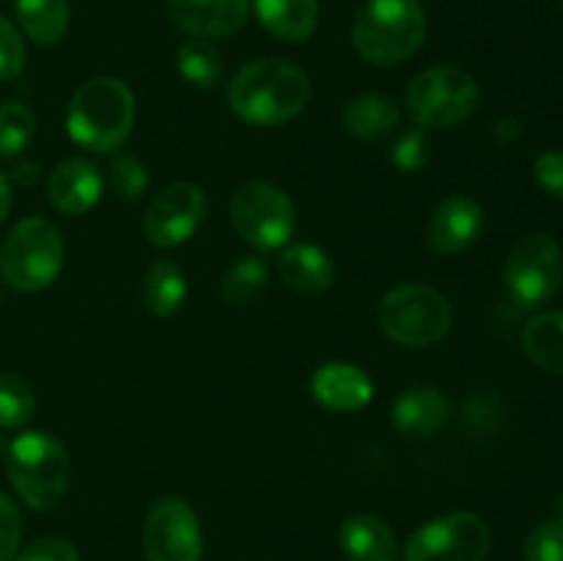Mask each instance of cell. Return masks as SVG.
<instances>
[{
    "label": "cell",
    "instance_id": "1",
    "mask_svg": "<svg viewBox=\"0 0 563 561\" xmlns=\"http://www.w3.org/2000/svg\"><path fill=\"white\" fill-rule=\"evenodd\" d=\"M311 99V82L297 64L258 58L242 66L229 86V105L245 124L275 127L295 119Z\"/></svg>",
    "mask_w": 563,
    "mask_h": 561
},
{
    "label": "cell",
    "instance_id": "2",
    "mask_svg": "<svg viewBox=\"0 0 563 561\" xmlns=\"http://www.w3.org/2000/svg\"><path fill=\"white\" fill-rule=\"evenodd\" d=\"M135 121V97L119 77H91L75 91L66 116V130L77 146L93 154L119 148Z\"/></svg>",
    "mask_w": 563,
    "mask_h": 561
},
{
    "label": "cell",
    "instance_id": "3",
    "mask_svg": "<svg viewBox=\"0 0 563 561\" xmlns=\"http://www.w3.org/2000/svg\"><path fill=\"white\" fill-rule=\"evenodd\" d=\"M427 36V14L418 0H366L352 22V44L368 64H401Z\"/></svg>",
    "mask_w": 563,
    "mask_h": 561
},
{
    "label": "cell",
    "instance_id": "4",
    "mask_svg": "<svg viewBox=\"0 0 563 561\" xmlns=\"http://www.w3.org/2000/svg\"><path fill=\"white\" fill-rule=\"evenodd\" d=\"M5 471L14 493L31 509L49 512L69 487V454L47 432H22L9 443Z\"/></svg>",
    "mask_w": 563,
    "mask_h": 561
},
{
    "label": "cell",
    "instance_id": "5",
    "mask_svg": "<svg viewBox=\"0 0 563 561\" xmlns=\"http://www.w3.org/2000/svg\"><path fill=\"white\" fill-rule=\"evenodd\" d=\"M64 264V240L44 218H25L0 248V278L16 292L47 289Z\"/></svg>",
    "mask_w": 563,
    "mask_h": 561
},
{
    "label": "cell",
    "instance_id": "6",
    "mask_svg": "<svg viewBox=\"0 0 563 561\" xmlns=\"http://www.w3.org/2000/svg\"><path fill=\"white\" fill-rule=\"evenodd\" d=\"M379 328L401 346H429L445 339L454 324L451 302L434 286H394L379 302Z\"/></svg>",
    "mask_w": 563,
    "mask_h": 561
},
{
    "label": "cell",
    "instance_id": "7",
    "mask_svg": "<svg viewBox=\"0 0 563 561\" xmlns=\"http://www.w3.org/2000/svg\"><path fill=\"white\" fill-rule=\"evenodd\" d=\"M478 108V86L465 69L429 66L407 88V110L421 130H451Z\"/></svg>",
    "mask_w": 563,
    "mask_h": 561
},
{
    "label": "cell",
    "instance_id": "8",
    "mask_svg": "<svg viewBox=\"0 0 563 561\" xmlns=\"http://www.w3.org/2000/svg\"><path fill=\"white\" fill-rule=\"evenodd\" d=\"M231 223L247 245L258 251L284 248L295 237L297 209L280 187L269 182H247L231 196Z\"/></svg>",
    "mask_w": 563,
    "mask_h": 561
},
{
    "label": "cell",
    "instance_id": "9",
    "mask_svg": "<svg viewBox=\"0 0 563 561\" xmlns=\"http://www.w3.org/2000/svg\"><path fill=\"white\" fill-rule=\"evenodd\" d=\"M563 280L561 245L550 234H528L511 248L504 267V284L511 300L537 308L553 300Z\"/></svg>",
    "mask_w": 563,
    "mask_h": 561
},
{
    "label": "cell",
    "instance_id": "10",
    "mask_svg": "<svg viewBox=\"0 0 563 561\" xmlns=\"http://www.w3.org/2000/svg\"><path fill=\"white\" fill-rule=\"evenodd\" d=\"M489 550L493 534L487 522L473 512H451L410 534L405 561H487Z\"/></svg>",
    "mask_w": 563,
    "mask_h": 561
},
{
    "label": "cell",
    "instance_id": "11",
    "mask_svg": "<svg viewBox=\"0 0 563 561\" xmlns=\"http://www.w3.org/2000/svg\"><path fill=\"white\" fill-rule=\"evenodd\" d=\"M143 553L148 561H201V522L185 498L165 495L148 509L143 522Z\"/></svg>",
    "mask_w": 563,
    "mask_h": 561
},
{
    "label": "cell",
    "instance_id": "12",
    "mask_svg": "<svg viewBox=\"0 0 563 561\" xmlns=\"http://www.w3.org/2000/svg\"><path fill=\"white\" fill-rule=\"evenodd\" d=\"M207 218V193L192 182H174L148 204L143 234L157 248H176L190 240Z\"/></svg>",
    "mask_w": 563,
    "mask_h": 561
},
{
    "label": "cell",
    "instance_id": "13",
    "mask_svg": "<svg viewBox=\"0 0 563 561\" xmlns=\"http://www.w3.org/2000/svg\"><path fill=\"white\" fill-rule=\"evenodd\" d=\"M482 229V204L467 196H449L432 209V218L427 223V245L440 256H454L473 245Z\"/></svg>",
    "mask_w": 563,
    "mask_h": 561
},
{
    "label": "cell",
    "instance_id": "14",
    "mask_svg": "<svg viewBox=\"0 0 563 561\" xmlns=\"http://www.w3.org/2000/svg\"><path fill=\"white\" fill-rule=\"evenodd\" d=\"M170 20L196 38H220L240 31L251 0H168Z\"/></svg>",
    "mask_w": 563,
    "mask_h": 561
},
{
    "label": "cell",
    "instance_id": "15",
    "mask_svg": "<svg viewBox=\"0 0 563 561\" xmlns=\"http://www.w3.org/2000/svg\"><path fill=\"white\" fill-rule=\"evenodd\" d=\"M47 196L60 215L69 218L86 215L102 196V174L97 165L82 157L64 160L49 176Z\"/></svg>",
    "mask_w": 563,
    "mask_h": 561
},
{
    "label": "cell",
    "instance_id": "16",
    "mask_svg": "<svg viewBox=\"0 0 563 561\" xmlns=\"http://www.w3.org/2000/svg\"><path fill=\"white\" fill-rule=\"evenodd\" d=\"M313 399L333 413H357L372 402V380L352 363H322L311 377Z\"/></svg>",
    "mask_w": 563,
    "mask_h": 561
},
{
    "label": "cell",
    "instance_id": "17",
    "mask_svg": "<svg viewBox=\"0 0 563 561\" xmlns=\"http://www.w3.org/2000/svg\"><path fill=\"white\" fill-rule=\"evenodd\" d=\"M449 396L440 388H429V385H416L407 388L399 399L394 402V427L399 429L405 438H429V435L440 432L443 424L449 421Z\"/></svg>",
    "mask_w": 563,
    "mask_h": 561
},
{
    "label": "cell",
    "instance_id": "18",
    "mask_svg": "<svg viewBox=\"0 0 563 561\" xmlns=\"http://www.w3.org/2000/svg\"><path fill=\"white\" fill-rule=\"evenodd\" d=\"M339 544L350 561H396V534L383 517L352 515L341 522Z\"/></svg>",
    "mask_w": 563,
    "mask_h": 561
},
{
    "label": "cell",
    "instance_id": "19",
    "mask_svg": "<svg viewBox=\"0 0 563 561\" xmlns=\"http://www.w3.org/2000/svg\"><path fill=\"white\" fill-rule=\"evenodd\" d=\"M253 9L269 36L289 44L311 38L319 25V0H253Z\"/></svg>",
    "mask_w": 563,
    "mask_h": 561
},
{
    "label": "cell",
    "instance_id": "20",
    "mask_svg": "<svg viewBox=\"0 0 563 561\" xmlns=\"http://www.w3.org/2000/svg\"><path fill=\"white\" fill-rule=\"evenodd\" d=\"M278 273L289 289L300 295H322L333 286L335 267L328 253L317 245H289L278 258Z\"/></svg>",
    "mask_w": 563,
    "mask_h": 561
},
{
    "label": "cell",
    "instance_id": "21",
    "mask_svg": "<svg viewBox=\"0 0 563 561\" xmlns=\"http://www.w3.org/2000/svg\"><path fill=\"white\" fill-rule=\"evenodd\" d=\"M344 130L361 141H379L399 127V110L383 94H361L341 113Z\"/></svg>",
    "mask_w": 563,
    "mask_h": 561
},
{
    "label": "cell",
    "instance_id": "22",
    "mask_svg": "<svg viewBox=\"0 0 563 561\" xmlns=\"http://www.w3.org/2000/svg\"><path fill=\"white\" fill-rule=\"evenodd\" d=\"M522 346L539 369L563 377V311L537 314L522 330Z\"/></svg>",
    "mask_w": 563,
    "mask_h": 561
},
{
    "label": "cell",
    "instance_id": "23",
    "mask_svg": "<svg viewBox=\"0 0 563 561\" xmlns=\"http://www.w3.org/2000/svg\"><path fill=\"white\" fill-rule=\"evenodd\" d=\"M187 297V278L179 264L157 258L143 278V306L152 317H170Z\"/></svg>",
    "mask_w": 563,
    "mask_h": 561
},
{
    "label": "cell",
    "instance_id": "24",
    "mask_svg": "<svg viewBox=\"0 0 563 561\" xmlns=\"http://www.w3.org/2000/svg\"><path fill=\"white\" fill-rule=\"evenodd\" d=\"M16 20L42 47L58 44L69 31V0H16Z\"/></svg>",
    "mask_w": 563,
    "mask_h": 561
},
{
    "label": "cell",
    "instance_id": "25",
    "mask_svg": "<svg viewBox=\"0 0 563 561\" xmlns=\"http://www.w3.org/2000/svg\"><path fill=\"white\" fill-rule=\"evenodd\" d=\"M176 69L192 88L212 91L223 80V61L207 38H187L176 50Z\"/></svg>",
    "mask_w": 563,
    "mask_h": 561
},
{
    "label": "cell",
    "instance_id": "26",
    "mask_svg": "<svg viewBox=\"0 0 563 561\" xmlns=\"http://www.w3.org/2000/svg\"><path fill=\"white\" fill-rule=\"evenodd\" d=\"M269 284V267L258 256H242L225 270L220 295L229 306H251Z\"/></svg>",
    "mask_w": 563,
    "mask_h": 561
},
{
    "label": "cell",
    "instance_id": "27",
    "mask_svg": "<svg viewBox=\"0 0 563 561\" xmlns=\"http://www.w3.org/2000/svg\"><path fill=\"white\" fill-rule=\"evenodd\" d=\"M36 410V394L31 383L14 372L0 374V429L25 427Z\"/></svg>",
    "mask_w": 563,
    "mask_h": 561
},
{
    "label": "cell",
    "instance_id": "28",
    "mask_svg": "<svg viewBox=\"0 0 563 561\" xmlns=\"http://www.w3.org/2000/svg\"><path fill=\"white\" fill-rule=\"evenodd\" d=\"M36 132L33 110L22 102L0 105V157H16Z\"/></svg>",
    "mask_w": 563,
    "mask_h": 561
},
{
    "label": "cell",
    "instance_id": "29",
    "mask_svg": "<svg viewBox=\"0 0 563 561\" xmlns=\"http://www.w3.org/2000/svg\"><path fill=\"white\" fill-rule=\"evenodd\" d=\"M108 182L110 187H113L115 196L124 198V201H135V198H141L143 193H146L148 174L146 168H143L141 160L132 157V154H119V157H113V163H110Z\"/></svg>",
    "mask_w": 563,
    "mask_h": 561
},
{
    "label": "cell",
    "instance_id": "30",
    "mask_svg": "<svg viewBox=\"0 0 563 561\" xmlns=\"http://www.w3.org/2000/svg\"><path fill=\"white\" fill-rule=\"evenodd\" d=\"M526 561H563V517L539 522L528 534Z\"/></svg>",
    "mask_w": 563,
    "mask_h": 561
},
{
    "label": "cell",
    "instance_id": "31",
    "mask_svg": "<svg viewBox=\"0 0 563 561\" xmlns=\"http://www.w3.org/2000/svg\"><path fill=\"white\" fill-rule=\"evenodd\" d=\"M22 66H25V42H22V33L5 16H0V82L20 75Z\"/></svg>",
    "mask_w": 563,
    "mask_h": 561
},
{
    "label": "cell",
    "instance_id": "32",
    "mask_svg": "<svg viewBox=\"0 0 563 561\" xmlns=\"http://www.w3.org/2000/svg\"><path fill=\"white\" fill-rule=\"evenodd\" d=\"M22 539V517L14 501L0 493V561H14Z\"/></svg>",
    "mask_w": 563,
    "mask_h": 561
},
{
    "label": "cell",
    "instance_id": "33",
    "mask_svg": "<svg viewBox=\"0 0 563 561\" xmlns=\"http://www.w3.org/2000/svg\"><path fill=\"white\" fill-rule=\"evenodd\" d=\"M14 561H80L77 548L64 537H42L16 553Z\"/></svg>",
    "mask_w": 563,
    "mask_h": 561
},
{
    "label": "cell",
    "instance_id": "34",
    "mask_svg": "<svg viewBox=\"0 0 563 561\" xmlns=\"http://www.w3.org/2000/svg\"><path fill=\"white\" fill-rule=\"evenodd\" d=\"M390 157H394V163L399 165L405 174H416V170H421L423 165H427V160H429L423 132L421 130L405 132V135L396 141L394 154H390Z\"/></svg>",
    "mask_w": 563,
    "mask_h": 561
},
{
    "label": "cell",
    "instance_id": "35",
    "mask_svg": "<svg viewBox=\"0 0 563 561\" xmlns=\"http://www.w3.org/2000/svg\"><path fill=\"white\" fill-rule=\"evenodd\" d=\"M533 179L550 196L563 198V152H544L533 163Z\"/></svg>",
    "mask_w": 563,
    "mask_h": 561
},
{
    "label": "cell",
    "instance_id": "36",
    "mask_svg": "<svg viewBox=\"0 0 563 561\" xmlns=\"http://www.w3.org/2000/svg\"><path fill=\"white\" fill-rule=\"evenodd\" d=\"M520 132H522V124L517 119L498 121V127H495V135H498L500 141H506V143L517 141V138H520Z\"/></svg>",
    "mask_w": 563,
    "mask_h": 561
},
{
    "label": "cell",
    "instance_id": "37",
    "mask_svg": "<svg viewBox=\"0 0 563 561\" xmlns=\"http://www.w3.org/2000/svg\"><path fill=\"white\" fill-rule=\"evenodd\" d=\"M9 209H11V187H9V179L0 174V223L5 220Z\"/></svg>",
    "mask_w": 563,
    "mask_h": 561
},
{
    "label": "cell",
    "instance_id": "38",
    "mask_svg": "<svg viewBox=\"0 0 563 561\" xmlns=\"http://www.w3.org/2000/svg\"><path fill=\"white\" fill-rule=\"evenodd\" d=\"M0 449H3V438H0Z\"/></svg>",
    "mask_w": 563,
    "mask_h": 561
},
{
    "label": "cell",
    "instance_id": "39",
    "mask_svg": "<svg viewBox=\"0 0 563 561\" xmlns=\"http://www.w3.org/2000/svg\"><path fill=\"white\" fill-rule=\"evenodd\" d=\"M561 6H563V0H561Z\"/></svg>",
    "mask_w": 563,
    "mask_h": 561
}]
</instances>
